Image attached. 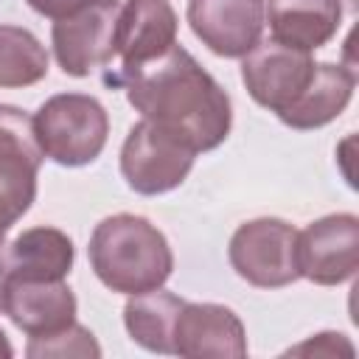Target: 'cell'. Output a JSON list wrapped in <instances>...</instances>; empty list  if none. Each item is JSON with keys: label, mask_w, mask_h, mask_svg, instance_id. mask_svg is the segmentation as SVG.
Here are the masks:
<instances>
[{"label": "cell", "mask_w": 359, "mask_h": 359, "mask_svg": "<svg viewBox=\"0 0 359 359\" xmlns=\"http://www.w3.org/2000/svg\"><path fill=\"white\" fill-rule=\"evenodd\" d=\"M118 81L146 121L177 135L194 151L216 149L230 132L227 93L180 45L135 70L118 73Z\"/></svg>", "instance_id": "1"}, {"label": "cell", "mask_w": 359, "mask_h": 359, "mask_svg": "<svg viewBox=\"0 0 359 359\" xmlns=\"http://www.w3.org/2000/svg\"><path fill=\"white\" fill-rule=\"evenodd\" d=\"M90 264L98 280L123 294L160 289L174 266L165 236L143 216L118 213L104 219L90 238Z\"/></svg>", "instance_id": "2"}, {"label": "cell", "mask_w": 359, "mask_h": 359, "mask_svg": "<svg viewBox=\"0 0 359 359\" xmlns=\"http://www.w3.org/2000/svg\"><path fill=\"white\" fill-rule=\"evenodd\" d=\"M34 129L42 151L50 160L62 165H84L101 154L109 132V118L95 98L65 93L48 98L39 107Z\"/></svg>", "instance_id": "3"}, {"label": "cell", "mask_w": 359, "mask_h": 359, "mask_svg": "<svg viewBox=\"0 0 359 359\" xmlns=\"http://www.w3.org/2000/svg\"><path fill=\"white\" fill-rule=\"evenodd\" d=\"M230 264L252 286H286L300 278L297 230L269 216L244 222L230 238Z\"/></svg>", "instance_id": "4"}, {"label": "cell", "mask_w": 359, "mask_h": 359, "mask_svg": "<svg viewBox=\"0 0 359 359\" xmlns=\"http://www.w3.org/2000/svg\"><path fill=\"white\" fill-rule=\"evenodd\" d=\"M194 149L182 143L177 135L165 132L163 126L151 121H140L129 129L123 149H121V174L137 194H163L177 188L191 165H194Z\"/></svg>", "instance_id": "5"}, {"label": "cell", "mask_w": 359, "mask_h": 359, "mask_svg": "<svg viewBox=\"0 0 359 359\" xmlns=\"http://www.w3.org/2000/svg\"><path fill=\"white\" fill-rule=\"evenodd\" d=\"M118 0H95L53 22V50L67 76H87L115 56Z\"/></svg>", "instance_id": "6"}, {"label": "cell", "mask_w": 359, "mask_h": 359, "mask_svg": "<svg viewBox=\"0 0 359 359\" xmlns=\"http://www.w3.org/2000/svg\"><path fill=\"white\" fill-rule=\"evenodd\" d=\"M297 266L300 275L320 286H337L353 278L359 266V219L334 213L311 222L297 233Z\"/></svg>", "instance_id": "7"}, {"label": "cell", "mask_w": 359, "mask_h": 359, "mask_svg": "<svg viewBox=\"0 0 359 359\" xmlns=\"http://www.w3.org/2000/svg\"><path fill=\"white\" fill-rule=\"evenodd\" d=\"M311 73L314 62L309 50L286 48L275 39L255 45L250 53H244L241 62V79L250 95L272 112H283L306 90Z\"/></svg>", "instance_id": "8"}, {"label": "cell", "mask_w": 359, "mask_h": 359, "mask_svg": "<svg viewBox=\"0 0 359 359\" xmlns=\"http://www.w3.org/2000/svg\"><path fill=\"white\" fill-rule=\"evenodd\" d=\"M194 34L219 56L250 53L264 28V0H188Z\"/></svg>", "instance_id": "9"}, {"label": "cell", "mask_w": 359, "mask_h": 359, "mask_svg": "<svg viewBox=\"0 0 359 359\" xmlns=\"http://www.w3.org/2000/svg\"><path fill=\"white\" fill-rule=\"evenodd\" d=\"M174 353L185 359H241L247 353L244 325L227 306L185 303L174 325Z\"/></svg>", "instance_id": "10"}, {"label": "cell", "mask_w": 359, "mask_h": 359, "mask_svg": "<svg viewBox=\"0 0 359 359\" xmlns=\"http://www.w3.org/2000/svg\"><path fill=\"white\" fill-rule=\"evenodd\" d=\"M177 39V14L168 0H126L118 11L115 53L121 73L163 56Z\"/></svg>", "instance_id": "11"}, {"label": "cell", "mask_w": 359, "mask_h": 359, "mask_svg": "<svg viewBox=\"0 0 359 359\" xmlns=\"http://www.w3.org/2000/svg\"><path fill=\"white\" fill-rule=\"evenodd\" d=\"M3 311L28 337L62 331L76 317V297L62 280H17L6 278Z\"/></svg>", "instance_id": "12"}, {"label": "cell", "mask_w": 359, "mask_h": 359, "mask_svg": "<svg viewBox=\"0 0 359 359\" xmlns=\"http://www.w3.org/2000/svg\"><path fill=\"white\" fill-rule=\"evenodd\" d=\"M339 17H342L339 0H269L266 3L272 39L297 50L323 48L337 34Z\"/></svg>", "instance_id": "13"}, {"label": "cell", "mask_w": 359, "mask_h": 359, "mask_svg": "<svg viewBox=\"0 0 359 359\" xmlns=\"http://www.w3.org/2000/svg\"><path fill=\"white\" fill-rule=\"evenodd\" d=\"M353 84H356V76L348 67L320 62V65H314V73H311V81L306 84V90L283 112H278V118L292 129L325 126L348 107V101L353 95Z\"/></svg>", "instance_id": "14"}, {"label": "cell", "mask_w": 359, "mask_h": 359, "mask_svg": "<svg viewBox=\"0 0 359 359\" xmlns=\"http://www.w3.org/2000/svg\"><path fill=\"white\" fill-rule=\"evenodd\" d=\"M3 266L17 280H62L73 266V241L56 227H31L8 244Z\"/></svg>", "instance_id": "15"}, {"label": "cell", "mask_w": 359, "mask_h": 359, "mask_svg": "<svg viewBox=\"0 0 359 359\" xmlns=\"http://www.w3.org/2000/svg\"><path fill=\"white\" fill-rule=\"evenodd\" d=\"M185 300L171 292L149 289L132 294L123 309V323L129 337L154 353H174V325Z\"/></svg>", "instance_id": "16"}, {"label": "cell", "mask_w": 359, "mask_h": 359, "mask_svg": "<svg viewBox=\"0 0 359 359\" xmlns=\"http://www.w3.org/2000/svg\"><path fill=\"white\" fill-rule=\"evenodd\" d=\"M48 53L42 42L17 25H0V87H28L45 79Z\"/></svg>", "instance_id": "17"}, {"label": "cell", "mask_w": 359, "mask_h": 359, "mask_svg": "<svg viewBox=\"0 0 359 359\" xmlns=\"http://www.w3.org/2000/svg\"><path fill=\"white\" fill-rule=\"evenodd\" d=\"M42 154L45 151L39 146L34 118L17 107L0 104V171L36 177Z\"/></svg>", "instance_id": "18"}, {"label": "cell", "mask_w": 359, "mask_h": 359, "mask_svg": "<svg viewBox=\"0 0 359 359\" xmlns=\"http://www.w3.org/2000/svg\"><path fill=\"white\" fill-rule=\"evenodd\" d=\"M28 356L34 359H48V356H101L98 342L93 334L76 323H70L62 331L45 334V337H31L28 342Z\"/></svg>", "instance_id": "19"}, {"label": "cell", "mask_w": 359, "mask_h": 359, "mask_svg": "<svg viewBox=\"0 0 359 359\" xmlns=\"http://www.w3.org/2000/svg\"><path fill=\"white\" fill-rule=\"evenodd\" d=\"M34 196H36V177L0 171V247L8 227L31 208Z\"/></svg>", "instance_id": "20"}, {"label": "cell", "mask_w": 359, "mask_h": 359, "mask_svg": "<svg viewBox=\"0 0 359 359\" xmlns=\"http://www.w3.org/2000/svg\"><path fill=\"white\" fill-rule=\"evenodd\" d=\"M339 353L353 356V348L342 334H331V331L328 334H317L314 339H309V342H303V345L289 351V356H339Z\"/></svg>", "instance_id": "21"}, {"label": "cell", "mask_w": 359, "mask_h": 359, "mask_svg": "<svg viewBox=\"0 0 359 359\" xmlns=\"http://www.w3.org/2000/svg\"><path fill=\"white\" fill-rule=\"evenodd\" d=\"M90 3L95 0H28V6L45 17H53V20H62L67 14H76L81 8H87Z\"/></svg>", "instance_id": "22"}, {"label": "cell", "mask_w": 359, "mask_h": 359, "mask_svg": "<svg viewBox=\"0 0 359 359\" xmlns=\"http://www.w3.org/2000/svg\"><path fill=\"white\" fill-rule=\"evenodd\" d=\"M8 356H11V345H8L6 334L0 331V359H8Z\"/></svg>", "instance_id": "23"}, {"label": "cell", "mask_w": 359, "mask_h": 359, "mask_svg": "<svg viewBox=\"0 0 359 359\" xmlns=\"http://www.w3.org/2000/svg\"><path fill=\"white\" fill-rule=\"evenodd\" d=\"M3 294H6V266H3V255H0V311H3Z\"/></svg>", "instance_id": "24"}]
</instances>
